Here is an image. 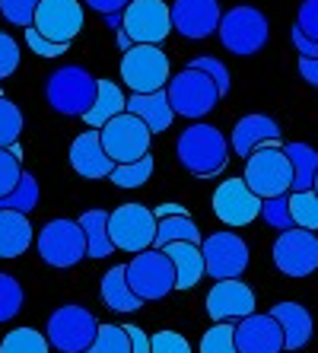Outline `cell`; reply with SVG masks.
<instances>
[{"mask_svg":"<svg viewBox=\"0 0 318 353\" xmlns=\"http://www.w3.org/2000/svg\"><path fill=\"white\" fill-rule=\"evenodd\" d=\"M175 157H179L181 169L195 179H217L229 163V140L223 137L220 128L195 121L175 140Z\"/></svg>","mask_w":318,"mask_h":353,"instance_id":"6da1fadb","label":"cell"},{"mask_svg":"<svg viewBox=\"0 0 318 353\" xmlns=\"http://www.w3.org/2000/svg\"><path fill=\"white\" fill-rule=\"evenodd\" d=\"M96 92H99V77H92L86 67H77V64L57 67L54 74L48 77V83H45L48 105L67 118L86 115L92 108V102H96Z\"/></svg>","mask_w":318,"mask_h":353,"instance_id":"7a4b0ae2","label":"cell"},{"mask_svg":"<svg viewBox=\"0 0 318 353\" xmlns=\"http://www.w3.org/2000/svg\"><path fill=\"white\" fill-rule=\"evenodd\" d=\"M166 99H169V105L175 115L197 121V118L210 115L223 96H220V90H217V83L207 74H201L195 67H185V70H179L175 77H169V83H166Z\"/></svg>","mask_w":318,"mask_h":353,"instance_id":"3957f363","label":"cell"},{"mask_svg":"<svg viewBox=\"0 0 318 353\" xmlns=\"http://www.w3.org/2000/svg\"><path fill=\"white\" fill-rule=\"evenodd\" d=\"M128 271V287L134 290L140 303H156L175 290V268L163 248H147L137 252L131 261L124 264Z\"/></svg>","mask_w":318,"mask_h":353,"instance_id":"277c9868","label":"cell"},{"mask_svg":"<svg viewBox=\"0 0 318 353\" xmlns=\"http://www.w3.org/2000/svg\"><path fill=\"white\" fill-rule=\"evenodd\" d=\"M242 181L261 197V201L286 194V191L293 188V165L286 159L284 147H280V143H270V147L255 150L252 157L245 159Z\"/></svg>","mask_w":318,"mask_h":353,"instance_id":"5b68a950","label":"cell"},{"mask_svg":"<svg viewBox=\"0 0 318 353\" xmlns=\"http://www.w3.org/2000/svg\"><path fill=\"white\" fill-rule=\"evenodd\" d=\"M99 321L90 309H83L77 303H67L48 315L45 325V337H48L51 350L57 353H86L90 344L96 341Z\"/></svg>","mask_w":318,"mask_h":353,"instance_id":"8992f818","label":"cell"},{"mask_svg":"<svg viewBox=\"0 0 318 353\" xmlns=\"http://www.w3.org/2000/svg\"><path fill=\"white\" fill-rule=\"evenodd\" d=\"M220 41L232 54H258L270 39V23L258 7H232L220 19Z\"/></svg>","mask_w":318,"mask_h":353,"instance_id":"52a82bcc","label":"cell"},{"mask_svg":"<svg viewBox=\"0 0 318 353\" xmlns=\"http://www.w3.org/2000/svg\"><path fill=\"white\" fill-rule=\"evenodd\" d=\"M121 80L128 83V90L143 96V92H159L166 90V83L172 77L169 58L159 45H131L121 58Z\"/></svg>","mask_w":318,"mask_h":353,"instance_id":"ba28073f","label":"cell"},{"mask_svg":"<svg viewBox=\"0 0 318 353\" xmlns=\"http://www.w3.org/2000/svg\"><path fill=\"white\" fill-rule=\"evenodd\" d=\"M108 236H112L115 252H147L156 239V216L147 204H121L108 214Z\"/></svg>","mask_w":318,"mask_h":353,"instance_id":"9c48e42d","label":"cell"},{"mask_svg":"<svg viewBox=\"0 0 318 353\" xmlns=\"http://www.w3.org/2000/svg\"><path fill=\"white\" fill-rule=\"evenodd\" d=\"M35 245H39V255L45 264L51 268H77V264L86 258V236H83V226L77 220H48L41 226V232L35 236Z\"/></svg>","mask_w":318,"mask_h":353,"instance_id":"30bf717a","label":"cell"},{"mask_svg":"<svg viewBox=\"0 0 318 353\" xmlns=\"http://www.w3.org/2000/svg\"><path fill=\"white\" fill-rule=\"evenodd\" d=\"M150 137L153 134L143 128V121L128 112H121L118 118H112L108 124L99 128V140H102V150L108 153L115 165L124 163H137L150 153Z\"/></svg>","mask_w":318,"mask_h":353,"instance_id":"8fae6325","label":"cell"},{"mask_svg":"<svg viewBox=\"0 0 318 353\" xmlns=\"http://www.w3.org/2000/svg\"><path fill=\"white\" fill-rule=\"evenodd\" d=\"M121 19V32L131 45H163L172 32V10L166 0H131Z\"/></svg>","mask_w":318,"mask_h":353,"instance_id":"7c38bea8","label":"cell"},{"mask_svg":"<svg viewBox=\"0 0 318 353\" xmlns=\"http://www.w3.org/2000/svg\"><path fill=\"white\" fill-rule=\"evenodd\" d=\"M204 274L213 280H239L248 268V242L239 232L220 230L201 242Z\"/></svg>","mask_w":318,"mask_h":353,"instance_id":"4fadbf2b","label":"cell"},{"mask_svg":"<svg viewBox=\"0 0 318 353\" xmlns=\"http://www.w3.org/2000/svg\"><path fill=\"white\" fill-rule=\"evenodd\" d=\"M274 264L277 271L293 280H302L318 271V236L309 230H286L274 242Z\"/></svg>","mask_w":318,"mask_h":353,"instance_id":"5bb4252c","label":"cell"},{"mask_svg":"<svg viewBox=\"0 0 318 353\" xmlns=\"http://www.w3.org/2000/svg\"><path fill=\"white\" fill-rule=\"evenodd\" d=\"M213 214L223 226L242 230V226H248V223L261 216V197L255 194L242 179H226L213 191Z\"/></svg>","mask_w":318,"mask_h":353,"instance_id":"9a60e30c","label":"cell"},{"mask_svg":"<svg viewBox=\"0 0 318 353\" xmlns=\"http://www.w3.org/2000/svg\"><path fill=\"white\" fill-rule=\"evenodd\" d=\"M32 29L57 45H70L83 29V3L80 0H41L35 10Z\"/></svg>","mask_w":318,"mask_h":353,"instance_id":"2e32d148","label":"cell"},{"mask_svg":"<svg viewBox=\"0 0 318 353\" xmlns=\"http://www.w3.org/2000/svg\"><path fill=\"white\" fill-rule=\"evenodd\" d=\"M169 10H172V29L181 39H191V41L210 39L220 29V19H223L220 0H175Z\"/></svg>","mask_w":318,"mask_h":353,"instance_id":"e0dca14e","label":"cell"},{"mask_svg":"<svg viewBox=\"0 0 318 353\" xmlns=\"http://www.w3.org/2000/svg\"><path fill=\"white\" fill-rule=\"evenodd\" d=\"M255 290L242 280H217L207 293V315L213 321H242L245 315L255 312Z\"/></svg>","mask_w":318,"mask_h":353,"instance_id":"ac0fdd59","label":"cell"},{"mask_svg":"<svg viewBox=\"0 0 318 353\" xmlns=\"http://www.w3.org/2000/svg\"><path fill=\"white\" fill-rule=\"evenodd\" d=\"M236 350L239 353H284V331L270 312L245 315L236 321Z\"/></svg>","mask_w":318,"mask_h":353,"instance_id":"d6986e66","label":"cell"},{"mask_svg":"<svg viewBox=\"0 0 318 353\" xmlns=\"http://www.w3.org/2000/svg\"><path fill=\"white\" fill-rule=\"evenodd\" d=\"M270 143H280L284 147V128L270 115H245L236 121L232 128V153L242 159H248L258 147H270Z\"/></svg>","mask_w":318,"mask_h":353,"instance_id":"ffe728a7","label":"cell"},{"mask_svg":"<svg viewBox=\"0 0 318 353\" xmlns=\"http://www.w3.org/2000/svg\"><path fill=\"white\" fill-rule=\"evenodd\" d=\"M70 165L80 179H90V181H99V179H112L115 172V163L108 159V153L102 150V140H99V131H83L80 137L70 143Z\"/></svg>","mask_w":318,"mask_h":353,"instance_id":"44dd1931","label":"cell"},{"mask_svg":"<svg viewBox=\"0 0 318 353\" xmlns=\"http://www.w3.org/2000/svg\"><path fill=\"white\" fill-rule=\"evenodd\" d=\"M270 319L277 321L280 331H284V350H302L312 341L315 321H312V312L306 305L277 303V305H270Z\"/></svg>","mask_w":318,"mask_h":353,"instance_id":"7402d4cb","label":"cell"},{"mask_svg":"<svg viewBox=\"0 0 318 353\" xmlns=\"http://www.w3.org/2000/svg\"><path fill=\"white\" fill-rule=\"evenodd\" d=\"M128 115L140 118L143 121V128H147L150 134H163L172 128V118H175V112H172L169 99H166V90L159 92H143V96H137V92H131L128 96V108H124Z\"/></svg>","mask_w":318,"mask_h":353,"instance_id":"603a6c76","label":"cell"},{"mask_svg":"<svg viewBox=\"0 0 318 353\" xmlns=\"http://www.w3.org/2000/svg\"><path fill=\"white\" fill-rule=\"evenodd\" d=\"M175 268V290H195L204 280V255L195 242H172L163 248Z\"/></svg>","mask_w":318,"mask_h":353,"instance_id":"cb8c5ba5","label":"cell"},{"mask_svg":"<svg viewBox=\"0 0 318 353\" xmlns=\"http://www.w3.org/2000/svg\"><path fill=\"white\" fill-rule=\"evenodd\" d=\"M32 223L29 216L13 214V210H0V258H19L26 248L32 245Z\"/></svg>","mask_w":318,"mask_h":353,"instance_id":"d4e9b609","label":"cell"},{"mask_svg":"<svg viewBox=\"0 0 318 353\" xmlns=\"http://www.w3.org/2000/svg\"><path fill=\"white\" fill-rule=\"evenodd\" d=\"M99 296H102V303L112 309V312H137V309H143V303H140L137 296H134V290L128 287V271H124V264H115L112 271L102 277V283H99Z\"/></svg>","mask_w":318,"mask_h":353,"instance_id":"484cf974","label":"cell"},{"mask_svg":"<svg viewBox=\"0 0 318 353\" xmlns=\"http://www.w3.org/2000/svg\"><path fill=\"white\" fill-rule=\"evenodd\" d=\"M128 108V96L121 92V86L112 80H99V92H96V102L92 108L83 115V121L90 124L92 131H99L102 124H108L112 118H118Z\"/></svg>","mask_w":318,"mask_h":353,"instance_id":"4316f807","label":"cell"},{"mask_svg":"<svg viewBox=\"0 0 318 353\" xmlns=\"http://www.w3.org/2000/svg\"><path fill=\"white\" fill-rule=\"evenodd\" d=\"M284 153L293 165V188L290 191H312L315 185V175H318V150L302 143V140H293V143H284Z\"/></svg>","mask_w":318,"mask_h":353,"instance_id":"83f0119b","label":"cell"},{"mask_svg":"<svg viewBox=\"0 0 318 353\" xmlns=\"http://www.w3.org/2000/svg\"><path fill=\"white\" fill-rule=\"evenodd\" d=\"M86 236V258H108L115 252L112 236H108V210H86L77 220Z\"/></svg>","mask_w":318,"mask_h":353,"instance_id":"f1b7e54d","label":"cell"},{"mask_svg":"<svg viewBox=\"0 0 318 353\" xmlns=\"http://www.w3.org/2000/svg\"><path fill=\"white\" fill-rule=\"evenodd\" d=\"M172 242H195L201 245L204 236L197 230V223L191 216H166V220H156V239H153V248H166Z\"/></svg>","mask_w":318,"mask_h":353,"instance_id":"f546056e","label":"cell"},{"mask_svg":"<svg viewBox=\"0 0 318 353\" xmlns=\"http://www.w3.org/2000/svg\"><path fill=\"white\" fill-rule=\"evenodd\" d=\"M39 197H41V188H39V181H35V175L23 172L17 181V188L10 191L7 197H0V210H13V214L29 216L39 207Z\"/></svg>","mask_w":318,"mask_h":353,"instance_id":"4dcf8cb0","label":"cell"},{"mask_svg":"<svg viewBox=\"0 0 318 353\" xmlns=\"http://www.w3.org/2000/svg\"><path fill=\"white\" fill-rule=\"evenodd\" d=\"M0 353H51V344L35 328H13L0 341Z\"/></svg>","mask_w":318,"mask_h":353,"instance_id":"1f68e13d","label":"cell"},{"mask_svg":"<svg viewBox=\"0 0 318 353\" xmlns=\"http://www.w3.org/2000/svg\"><path fill=\"white\" fill-rule=\"evenodd\" d=\"M153 169H156V159H153V153H147V157L137 159V163L115 165V172L108 181L118 185V188H143V185L153 179Z\"/></svg>","mask_w":318,"mask_h":353,"instance_id":"d6a6232c","label":"cell"},{"mask_svg":"<svg viewBox=\"0 0 318 353\" xmlns=\"http://www.w3.org/2000/svg\"><path fill=\"white\" fill-rule=\"evenodd\" d=\"M290 216H293L296 230H318V194L315 191H299L290 194Z\"/></svg>","mask_w":318,"mask_h":353,"instance_id":"836d02e7","label":"cell"},{"mask_svg":"<svg viewBox=\"0 0 318 353\" xmlns=\"http://www.w3.org/2000/svg\"><path fill=\"white\" fill-rule=\"evenodd\" d=\"M26 128V118L19 112L17 102H10L7 96H0V150H10L19 143V134Z\"/></svg>","mask_w":318,"mask_h":353,"instance_id":"e575fe53","label":"cell"},{"mask_svg":"<svg viewBox=\"0 0 318 353\" xmlns=\"http://www.w3.org/2000/svg\"><path fill=\"white\" fill-rule=\"evenodd\" d=\"M201 353H239L236 350V325L232 321H213V328L201 337Z\"/></svg>","mask_w":318,"mask_h":353,"instance_id":"d590c367","label":"cell"},{"mask_svg":"<svg viewBox=\"0 0 318 353\" xmlns=\"http://www.w3.org/2000/svg\"><path fill=\"white\" fill-rule=\"evenodd\" d=\"M86 353H131V337H128L124 325H99L96 341Z\"/></svg>","mask_w":318,"mask_h":353,"instance_id":"8d00e7d4","label":"cell"},{"mask_svg":"<svg viewBox=\"0 0 318 353\" xmlns=\"http://www.w3.org/2000/svg\"><path fill=\"white\" fill-rule=\"evenodd\" d=\"M26 303V293L13 274H0V321H13Z\"/></svg>","mask_w":318,"mask_h":353,"instance_id":"74e56055","label":"cell"},{"mask_svg":"<svg viewBox=\"0 0 318 353\" xmlns=\"http://www.w3.org/2000/svg\"><path fill=\"white\" fill-rule=\"evenodd\" d=\"M19 175H23V150L13 143L10 150H0V197H7L17 188Z\"/></svg>","mask_w":318,"mask_h":353,"instance_id":"f35d334b","label":"cell"},{"mask_svg":"<svg viewBox=\"0 0 318 353\" xmlns=\"http://www.w3.org/2000/svg\"><path fill=\"white\" fill-rule=\"evenodd\" d=\"M261 220L268 223L270 230L286 232L293 230V216H290V194H277L261 201Z\"/></svg>","mask_w":318,"mask_h":353,"instance_id":"ab89813d","label":"cell"},{"mask_svg":"<svg viewBox=\"0 0 318 353\" xmlns=\"http://www.w3.org/2000/svg\"><path fill=\"white\" fill-rule=\"evenodd\" d=\"M41 0H0V17L7 19L10 26H19V29H29L35 19V10H39Z\"/></svg>","mask_w":318,"mask_h":353,"instance_id":"60d3db41","label":"cell"},{"mask_svg":"<svg viewBox=\"0 0 318 353\" xmlns=\"http://www.w3.org/2000/svg\"><path fill=\"white\" fill-rule=\"evenodd\" d=\"M188 67H195V70L207 74L213 83H217V90H220V96H229V90H232V77H229L226 64H223L220 58H195Z\"/></svg>","mask_w":318,"mask_h":353,"instance_id":"b9f144b4","label":"cell"},{"mask_svg":"<svg viewBox=\"0 0 318 353\" xmlns=\"http://www.w3.org/2000/svg\"><path fill=\"white\" fill-rule=\"evenodd\" d=\"M150 353H191V344L188 337H181L179 331H156L150 337Z\"/></svg>","mask_w":318,"mask_h":353,"instance_id":"7bdbcfd3","label":"cell"},{"mask_svg":"<svg viewBox=\"0 0 318 353\" xmlns=\"http://www.w3.org/2000/svg\"><path fill=\"white\" fill-rule=\"evenodd\" d=\"M17 67H19V45L13 35L7 32H0V83L7 80V77L17 74Z\"/></svg>","mask_w":318,"mask_h":353,"instance_id":"ee69618b","label":"cell"},{"mask_svg":"<svg viewBox=\"0 0 318 353\" xmlns=\"http://www.w3.org/2000/svg\"><path fill=\"white\" fill-rule=\"evenodd\" d=\"M296 29L318 45V0H302L296 13Z\"/></svg>","mask_w":318,"mask_h":353,"instance_id":"f6af8a7d","label":"cell"},{"mask_svg":"<svg viewBox=\"0 0 318 353\" xmlns=\"http://www.w3.org/2000/svg\"><path fill=\"white\" fill-rule=\"evenodd\" d=\"M26 45H29V51H35L39 58H61V54L70 48V45H57V41H48L45 35L35 32L32 26L26 29Z\"/></svg>","mask_w":318,"mask_h":353,"instance_id":"bcb514c9","label":"cell"},{"mask_svg":"<svg viewBox=\"0 0 318 353\" xmlns=\"http://www.w3.org/2000/svg\"><path fill=\"white\" fill-rule=\"evenodd\" d=\"M290 39H293V48L299 51V58H306V61H315L318 58V45L312 39H306L296 26H293V32H290Z\"/></svg>","mask_w":318,"mask_h":353,"instance_id":"7dc6e473","label":"cell"},{"mask_svg":"<svg viewBox=\"0 0 318 353\" xmlns=\"http://www.w3.org/2000/svg\"><path fill=\"white\" fill-rule=\"evenodd\" d=\"M83 3L96 10V13H102V17H112V13H124L131 0H83Z\"/></svg>","mask_w":318,"mask_h":353,"instance_id":"c3c4849f","label":"cell"},{"mask_svg":"<svg viewBox=\"0 0 318 353\" xmlns=\"http://www.w3.org/2000/svg\"><path fill=\"white\" fill-rule=\"evenodd\" d=\"M128 337H131V353H150V334L137 325H124Z\"/></svg>","mask_w":318,"mask_h":353,"instance_id":"681fc988","label":"cell"},{"mask_svg":"<svg viewBox=\"0 0 318 353\" xmlns=\"http://www.w3.org/2000/svg\"><path fill=\"white\" fill-rule=\"evenodd\" d=\"M153 216H156V220H166V216H191V214H188L185 204H156L153 207Z\"/></svg>","mask_w":318,"mask_h":353,"instance_id":"f907efd6","label":"cell"},{"mask_svg":"<svg viewBox=\"0 0 318 353\" xmlns=\"http://www.w3.org/2000/svg\"><path fill=\"white\" fill-rule=\"evenodd\" d=\"M299 77H302L306 83H312V86H318V58H315V61L299 58Z\"/></svg>","mask_w":318,"mask_h":353,"instance_id":"816d5d0a","label":"cell"},{"mask_svg":"<svg viewBox=\"0 0 318 353\" xmlns=\"http://www.w3.org/2000/svg\"><path fill=\"white\" fill-rule=\"evenodd\" d=\"M106 23H108V29L118 35V32H121V23H124V19H121V13H112V17H106Z\"/></svg>","mask_w":318,"mask_h":353,"instance_id":"f5cc1de1","label":"cell"},{"mask_svg":"<svg viewBox=\"0 0 318 353\" xmlns=\"http://www.w3.org/2000/svg\"><path fill=\"white\" fill-rule=\"evenodd\" d=\"M118 45H121V51H128V48H131V39H128L124 32H118Z\"/></svg>","mask_w":318,"mask_h":353,"instance_id":"db71d44e","label":"cell"},{"mask_svg":"<svg viewBox=\"0 0 318 353\" xmlns=\"http://www.w3.org/2000/svg\"><path fill=\"white\" fill-rule=\"evenodd\" d=\"M312 191H315V194H318V175H315V185H312Z\"/></svg>","mask_w":318,"mask_h":353,"instance_id":"11a10c76","label":"cell"},{"mask_svg":"<svg viewBox=\"0 0 318 353\" xmlns=\"http://www.w3.org/2000/svg\"><path fill=\"white\" fill-rule=\"evenodd\" d=\"M0 96H3V92H0Z\"/></svg>","mask_w":318,"mask_h":353,"instance_id":"9f6ffc18","label":"cell"}]
</instances>
